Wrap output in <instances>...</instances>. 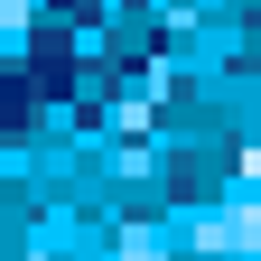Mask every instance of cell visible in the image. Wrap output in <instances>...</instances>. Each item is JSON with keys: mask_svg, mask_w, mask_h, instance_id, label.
Here are the masks:
<instances>
[{"mask_svg": "<svg viewBox=\"0 0 261 261\" xmlns=\"http://www.w3.org/2000/svg\"><path fill=\"white\" fill-rule=\"evenodd\" d=\"M65 10H75V19H84V10H93V0H65Z\"/></svg>", "mask_w": 261, "mask_h": 261, "instance_id": "6da1fadb", "label": "cell"}]
</instances>
